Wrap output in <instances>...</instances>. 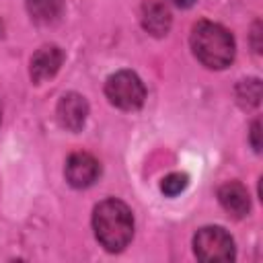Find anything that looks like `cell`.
<instances>
[{
	"label": "cell",
	"mask_w": 263,
	"mask_h": 263,
	"mask_svg": "<svg viewBox=\"0 0 263 263\" xmlns=\"http://www.w3.org/2000/svg\"><path fill=\"white\" fill-rule=\"evenodd\" d=\"M105 95L111 105L123 111H136L144 105L146 88L138 74L129 70H119L111 74L105 82Z\"/></svg>",
	"instance_id": "obj_3"
},
{
	"label": "cell",
	"mask_w": 263,
	"mask_h": 263,
	"mask_svg": "<svg viewBox=\"0 0 263 263\" xmlns=\"http://www.w3.org/2000/svg\"><path fill=\"white\" fill-rule=\"evenodd\" d=\"M193 251L197 259L208 263L232 261L236 255L234 240L222 226H203L201 230H197V234L193 236Z\"/></svg>",
	"instance_id": "obj_4"
},
{
	"label": "cell",
	"mask_w": 263,
	"mask_h": 263,
	"mask_svg": "<svg viewBox=\"0 0 263 263\" xmlns=\"http://www.w3.org/2000/svg\"><path fill=\"white\" fill-rule=\"evenodd\" d=\"M193 55L212 70H222L234 60V39L228 29L212 21H199L191 29Z\"/></svg>",
	"instance_id": "obj_2"
},
{
	"label": "cell",
	"mask_w": 263,
	"mask_h": 263,
	"mask_svg": "<svg viewBox=\"0 0 263 263\" xmlns=\"http://www.w3.org/2000/svg\"><path fill=\"white\" fill-rule=\"evenodd\" d=\"M64 62V53L55 45H43L35 55L31 58V78L35 82H43L51 78Z\"/></svg>",
	"instance_id": "obj_8"
},
{
	"label": "cell",
	"mask_w": 263,
	"mask_h": 263,
	"mask_svg": "<svg viewBox=\"0 0 263 263\" xmlns=\"http://www.w3.org/2000/svg\"><path fill=\"white\" fill-rule=\"evenodd\" d=\"M58 121L62 127L70 129V132H78L84 121H86V115H88V105L84 101L82 95L78 92H68L60 99L58 103Z\"/></svg>",
	"instance_id": "obj_6"
},
{
	"label": "cell",
	"mask_w": 263,
	"mask_h": 263,
	"mask_svg": "<svg viewBox=\"0 0 263 263\" xmlns=\"http://www.w3.org/2000/svg\"><path fill=\"white\" fill-rule=\"evenodd\" d=\"M142 25L152 35H166L171 27V12L162 0H146L142 6Z\"/></svg>",
	"instance_id": "obj_9"
},
{
	"label": "cell",
	"mask_w": 263,
	"mask_h": 263,
	"mask_svg": "<svg viewBox=\"0 0 263 263\" xmlns=\"http://www.w3.org/2000/svg\"><path fill=\"white\" fill-rule=\"evenodd\" d=\"M175 6H179V8H189V6H193V2L195 0H171Z\"/></svg>",
	"instance_id": "obj_13"
},
{
	"label": "cell",
	"mask_w": 263,
	"mask_h": 263,
	"mask_svg": "<svg viewBox=\"0 0 263 263\" xmlns=\"http://www.w3.org/2000/svg\"><path fill=\"white\" fill-rule=\"evenodd\" d=\"M27 10L37 23H51L62 14V0H25Z\"/></svg>",
	"instance_id": "obj_10"
},
{
	"label": "cell",
	"mask_w": 263,
	"mask_h": 263,
	"mask_svg": "<svg viewBox=\"0 0 263 263\" xmlns=\"http://www.w3.org/2000/svg\"><path fill=\"white\" fill-rule=\"evenodd\" d=\"M218 199L220 205L232 216V218H245L251 210V199L249 193L245 189V185H240L238 181H228L218 189Z\"/></svg>",
	"instance_id": "obj_7"
},
{
	"label": "cell",
	"mask_w": 263,
	"mask_h": 263,
	"mask_svg": "<svg viewBox=\"0 0 263 263\" xmlns=\"http://www.w3.org/2000/svg\"><path fill=\"white\" fill-rule=\"evenodd\" d=\"M187 183H189V179H187L185 173H171V175H166V177L162 179L160 189H162L164 195L175 197V195H179V193L187 187Z\"/></svg>",
	"instance_id": "obj_11"
},
{
	"label": "cell",
	"mask_w": 263,
	"mask_h": 263,
	"mask_svg": "<svg viewBox=\"0 0 263 263\" xmlns=\"http://www.w3.org/2000/svg\"><path fill=\"white\" fill-rule=\"evenodd\" d=\"M251 142H253V148L259 152V121H255L253 123V127H251Z\"/></svg>",
	"instance_id": "obj_12"
},
{
	"label": "cell",
	"mask_w": 263,
	"mask_h": 263,
	"mask_svg": "<svg viewBox=\"0 0 263 263\" xmlns=\"http://www.w3.org/2000/svg\"><path fill=\"white\" fill-rule=\"evenodd\" d=\"M92 230L101 247L109 253L123 251L134 236L132 210L119 199H105L92 212Z\"/></svg>",
	"instance_id": "obj_1"
},
{
	"label": "cell",
	"mask_w": 263,
	"mask_h": 263,
	"mask_svg": "<svg viewBox=\"0 0 263 263\" xmlns=\"http://www.w3.org/2000/svg\"><path fill=\"white\" fill-rule=\"evenodd\" d=\"M64 173H66V181H68L72 187H76V189H86V187H90V185L99 179V175H101V164H99V160H97L92 154H88V152H74V154L68 156Z\"/></svg>",
	"instance_id": "obj_5"
}]
</instances>
